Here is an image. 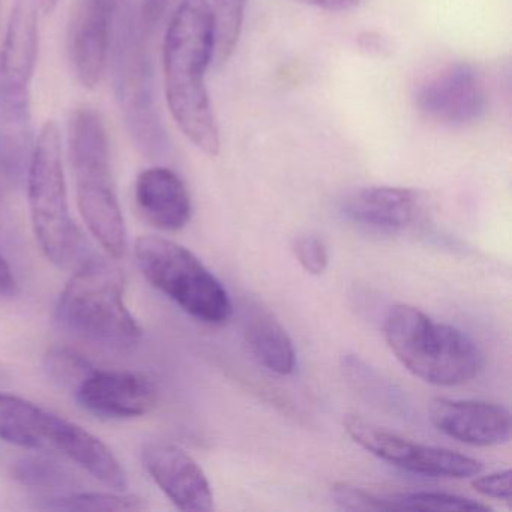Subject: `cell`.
<instances>
[{
	"label": "cell",
	"instance_id": "ba28073f",
	"mask_svg": "<svg viewBox=\"0 0 512 512\" xmlns=\"http://www.w3.org/2000/svg\"><path fill=\"white\" fill-rule=\"evenodd\" d=\"M137 265L146 280L205 325H224L232 316L229 293L187 248L161 236L137 239Z\"/></svg>",
	"mask_w": 512,
	"mask_h": 512
},
{
	"label": "cell",
	"instance_id": "6da1fadb",
	"mask_svg": "<svg viewBox=\"0 0 512 512\" xmlns=\"http://www.w3.org/2000/svg\"><path fill=\"white\" fill-rule=\"evenodd\" d=\"M215 58V29L208 0H184L164 37V85L170 113L184 136L203 154L220 152V133L206 89Z\"/></svg>",
	"mask_w": 512,
	"mask_h": 512
},
{
	"label": "cell",
	"instance_id": "d4e9b609",
	"mask_svg": "<svg viewBox=\"0 0 512 512\" xmlns=\"http://www.w3.org/2000/svg\"><path fill=\"white\" fill-rule=\"evenodd\" d=\"M335 503L347 511H386L382 496L352 487L349 484H338L332 488Z\"/></svg>",
	"mask_w": 512,
	"mask_h": 512
},
{
	"label": "cell",
	"instance_id": "5b68a950",
	"mask_svg": "<svg viewBox=\"0 0 512 512\" xmlns=\"http://www.w3.org/2000/svg\"><path fill=\"white\" fill-rule=\"evenodd\" d=\"M0 440L64 455L107 487L127 488L124 467L103 440L25 398L0 394Z\"/></svg>",
	"mask_w": 512,
	"mask_h": 512
},
{
	"label": "cell",
	"instance_id": "44dd1931",
	"mask_svg": "<svg viewBox=\"0 0 512 512\" xmlns=\"http://www.w3.org/2000/svg\"><path fill=\"white\" fill-rule=\"evenodd\" d=\"M388 511H490V506L469 497L437 491H410L383 496Z\"/></svg>",
	"mask_w": 512,
	"mask_h": 512
},
{
	"label": "cell",
	"instance_id": "f546056e",
	"mask_svg": "<svg viewBox=\"0 0 512 512\" xmlns=\"http://www.w3.org/2000/svg\"><path fill=\"white\" fill-rule=\"evenodd\" d=\"M160 2H163V4H167V0H160Z\"/></svg>",
	"mask_w": 512,
	"mask_h": 512
},
{
	"label": "cell",
	"instance_id": "83f0119b",
	"mask_svg": "<svg viewBox=\"0 0 512 512\" xmlns=\"http://www.w3.org/2000/svg\"><path fill=\"white\" fill-rule=\"evenodd\" d=\"M17 292V281L7 260L0 256V296H13Z\"/></svg>",
	"mask_w": 512,
	"mask_h": 512
},
{
	"label": "cell",
	"instance_id": "603a6c76",
	"mask_svg": "<svg viewBox=\"0 0 512 512\" xmlns=\"http://www.w3.org/2000/svg\"><path fill=\"white\" fill-rule=\"evenodd\" d=\"M46 370L53 382L76 392L80 383L95 370V367L76 350L53 347L46 356Z\"/></svg>",
	"mask_w": 512,
	"mask_h": 512
},
{
	"label": "cell",
	"instance_id": "5bb4252c",
	"mask_svg": "<svg viewBox=\"0 0 512 512\" xmlns=\"http://www.w3.org/2000/svg\"><path fill=\"white\" fill-rule=\"evenodd\" d=\"M143 464L170 502L187 512L214 509V493L202 467L175 443L155 440L146 443Z\"/></svg>",
	"mask_w": 512,
	"mask_h": 512
},
{
	"label": "cell",
	"instance_id": "2e32d148",
	"mask_svg": "<svg viewBox=\"0 0 512 512\" xmlns=\"http://www.w3.org/2000/svg\"><path fill=\"white\" fill-rule=\"evenodd\" d=\"M136 202L148 223L164 232H178L191 218V199L182 179L166 167L140 173Z\"/></svg>",
	"mask_w": 512,
	"mask_h": 512
},
{
	"label": "cell",
	"instance_id": "4fadbf2b",
	"mask_svg": "<svg viewBox=\"0 0 512 512\" xmlns=\"http://www.w3.org/2000/svg\"><path fill=\"white\" fill-rule=\"evenodd\" d=\"M124 0H76L68 25V56L80 85L94 89L106 70L110 29Z\"/></svg>",
	"mask_w": 512,
	"mask_h": 512
},
{
	"label": "cell",
	"instance_id": "f1b7e54d",
	"mask_svg": "<svg viewBox=\"0 0 512 512\" xmlns=\"http://www.w3.org/2000/svg\"><path fill=\"white\" fill-rule=\"evenodd\" d=\"M59 0H40V8L44 14H52L58 7Z\"/></svg>",
	"mask_w": 512,
	"mask_h": 512
},
{
	"label": "cell",
	"instance_id": "e0dca14e",
	"mask_svg": "<svg viewBox=\"0 0 512 512\" xmlns=\"http://www.w3.org/2000/svg\"><path fill=\"white\" fill-rule=\"evenodd\" d=\"M421 209L416 191L398 187L362 188L344 200L343 212L353 223L370 229L401 230L415 221Z\"/></svg>",
	"mask_w": 512,
	"mask_h": 512
},
{
	"label": "cell",
	"instance_id": "52a82bcc",
	"mask_svg": "<svg viewBox=\"0 0 512 512\" xmlns=\"http://www.w3.org/2000/svg\"><path fill=\"white\" fill-rule=\"evenodd\" d=\"M163 8L152 0H136L125 13L116 43V92L137 146L148 154L164 148V133L154 101L149 40Z\"/></svg>",
	"mask_w": 512,
	"mask_h": 512
},
{
	"label": "cell",
	"instance_id": "ffe728a7",
	"mask_svg": "<svg viewBox=\"0 0 512 512\" xmlns=\"http://www.w3.org/2000/svg\"><path fill=\"white\" fill-rule=\"evenodd\" d=\"M11 475L25 487L53 493L70 491L76 485V479L67 467L44 457H25L16 461Z\"/></svg>",
	"mask_w": 512,
	"mask_h": 512
},
{
	"label": "cell",
	"instance_id": "9c48e42d",
	"mask_svg": "<svg viewBox=\"0 0 512 512\" xmlns=\"http://www.w3.org/2000/svg\"><path fill=\"white\" fill-rule=\"evenodd\" d=\"M40 0H16L0 52V134L32 133L31 82L38 61Z\"/></svg>",
	"mask_w": 512,
	"mask_h": 512
},
{
	"label": "cell",
	"instance_id": "7c38bea8",
	"mask_svg": "<svg viewBox=\"0 0 512 512\" xmlns=\"http://www.w3.org/2000/svg\"><path fill=\"white\" fill-rule=\"evenodd\" d=\"M76 397L83 409L98 418H139L157 406L158 386L140 371L95 368L76 389Z\"/></svg>",
	"mask_w": 512,
	"mask_h": 512
},
{
	"label": "cell",
	"instance_id": "7402d4cb",
	"mask_svg": "<svg viewBox=\"0 0 512 512\" xmlns=\"http://www.w3.org/2000/svg\"><path fill=\"white\" fill-rule=\"evenodd\" d=\"M247 0H214L215 61L223 65L232 58L241 37Z\"/></svg>",
	"mask_w": 512,
	"mask_h": 512
},
{
	"label": "cell",
	"instance_id": "cb8c5ba5",
	"mask_svg": "<svg viewBox=\"0 0 512 512\" xmlns=\"http://www.w3.org/2000/svg\"><path fill=\"white\" fill-rule=\"evenodd\" d=\"M292 250L302 268L311 275H322L328 268L329 256L325 242L316 235H299L293 239Z\"/></svg>",
	"mask_w": 512,
	"mask_h": 512
},
{
	"label": "cell",
	"instance_id": "8fae6325",
	"mask_svg": "<svg viewBox=\"0 0 512 512\" xmlns=\"http://www.w3.org/2000/svg\"><path fill=\"white\" fill-rule=\"evenodd\" d=\"M416 107L431 121L448 127H466L484 115V83L470 65H451L418 89Z\"/></svg>",
	"mask_w": 512,
	"mask_h": 512
},
{
	"label": "cell",
	"instance_id": "7a4b0ae2",
	"mask_svg": "<svg viewBox=\"0 0 512 512\" xmlns=\"http://www.w3.org/2000/svg\"><path fill=\"white\" fill-rule=\"evenodd\" d=\"M56 314L65 331L101 349L128 353L142 341V328L125 305L124 275L103 257H88L77 266Z\"/></svg>",
	"mask_w": 512,
	"mask_h": 512
},
{
	"label": "cell",
	"instance_id": "9a60e30c",
	"mask_svg": "<svg viewBox=\"0 0 512 512\" xmlns=\"http://www.w3.org/2000/svg\"><path fill=\"white\" fill-rule=\"evenodd\" d=\"M428 418L437 430L466 445H503L511 437V413L502 404L434 398Z\"/></svg>",
	"mask_w": 512,
	"mask_h": 512
},
{
	"label": "cell",
	"instance_id": "4316f807",
	"mask_svg": "<svg viewBox=\"0 0 512 512\" xmlns=\"http://www.w3.org/2000/svg\"><path fill=\"white\" fill-rule=\"evenodd\" d=\"M293 2L325 11H346L361 4L362 0H293Z\"/></svg>",
	"mask_w": 512,
	"mask_h": 512
},
{
	"label": "cell",
	"instance_id": "277c9868",
	"mask_svg": "<svg viewBox=\"0 0 512 512\" xmlns=\"http://www.w3.org/2000/svg\"><path fill=\"white\" fill-rule=\"evenodd\" d=\"M68 154L80 214L106 253L119 259L127 248V227L113 187L106 125L97 110L86 106L74 110Z\"/></svg>",
	"mask_w": 512,
	"mask_h": 512
},
{
	"label": "cell",
	"instance_id": "484cf974",
	"mask_svg": "<svg viewBox=\"0 0 512 512\" xmlns=\"http://www.w3.org/2000/svg\"><path fill=\"white\" fill-rule=\"evenodd\" d=\"M472 487L476 493L490 499L503 500V502L511 503V470H499V472L490 473V475L481 476L472 482Z\"/></svg>",
	"mask_w": 512,
	"mask_h": 512
},
{
	"label": "cell",
	"instance_id": "ac0fdd59",
	"mask_svg": "<svg viewBox=\"0 0 512 512\" xmlns=\"http://www.w3.org/2000/svg\"><path fill=\"white\" fill-rule=\"evenodd\" d=\"M244 335L251 355L272 373L287 376L296 365V352L284 326L265 308L254 305L244 316Z\"/></svg>",
	"mask_w": 512,
	"mask_h": 512
},
{
	"label": "cell",
	"instance_id": "30bf717a",
	"mask_svg": "<svg viewBox=\"0 0 512 512\" xmlns=\"http://www.w3.org/2000/svg\"><path fill=\"white\" fill-rule=\"evenodd\" d=\"M347 434L374 457L407 472L433 478H470L482 470L481 461L439 446L424 445L398 436L385 428L349 415L344 421Z\"/></svg>",
	"mask_w": 512,
	"mask_h": 512
},
{
	"label": "cell",
	"instance_id": "8992f818",
	"mask_svg": "<svg viewBox=\"0 0 512 512\" xmlns=\"http://www.w3.org/2000/svg\"><path fill=\"white\" fill-rule=\"evenodd\" d=\"M26 185L32 224L41 250L59 268L79 266L88 259L86 241L71 218L62 166L61 131L56 122H46L41 128Z\"/></svg>",
	"mask_w": 512,
	"mask_h": 512
},
{
	"label": "cell",
	"instance_id": "d6986e66",
	"mask_svg": "<svg viewBox=\"0 0 512 512\" xmlns=\"http://www.w3.org/2000/svg\"><path fill=\"white\" fill-rule=\"evenodd\" d=\"M37 508L46 511H143L146 509L142 499L134 496H122L116 493H64L46 494L40 497Z\"/></svg>",
	"mask_w": 512,
	"mask_h": 512
},
{
	"label": "cell",
	"instance_id": "3957f363",
	"mask_svg": "<svg viewBox=\"0 0 512 512\" xmlns=\"http://www.w3.org/2000/svg\"><path fill=\"white\" fill-rule=\"evenodd\" d=\"M383 335L401 365L431 385H464L484 370V353L469 335L412 305L388 311Z\"/></svg>",
	"mask_w": 512,
	"mask_h": 512
}]
</instances>
